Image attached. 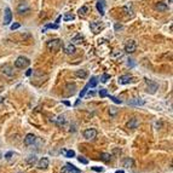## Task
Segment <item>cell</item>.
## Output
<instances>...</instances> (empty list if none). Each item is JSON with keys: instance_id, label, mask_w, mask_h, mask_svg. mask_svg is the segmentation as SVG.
Segmentation results:
<instances>
[{"instance_id": "5b68a950", "label": "cell", "mask_w": 173, "mask_h": 173, "mask_svg": "<svg viewBox=\"0 0 173 173\" xmlns=\"http://www.w3.org/2000/svg\"><path fill=\"white\" fill-rule=\"evenodd\" d=\"M97 134H98V132H97L96 128H87V130L84 131V137H85L87 140L94 139L97 137Z\"/></svg>"}, {"instance_id": "6da1fadb", "label": "cell", "mask_w": 173, "mask_h": 173, "mask_svg": "<svg viewBox=\"0 0 173 173\" xmlns=\"http://www.w3.org/2000/svg\"><path fill=\"white\" fill-rule=\"evenodd\" d=\"M46 47H47V51H50V52H57L62 47V40H60V39L50 40V41H47V44H46Z\"/></svg>"}, {"instance_id": "74e56055", "label": "cell", "mask_w": 173, "mask_h": 173, "mask_svg": "<svg viewBox=\"0 0 173 173\" xmlns=\"http://www.w3.org/2000/svg\"><path fill=\"white\" fill-rule=\"evenodd\" d=\"M12 155H13V153H12V151H9V153H7V154L5 155V157H6L7 160H10V159H11V156H12Z\"/></svg>"}, {"instance_id": "836d02e7", "label": "cell", "mask_w": 173, "mask_h": 173, "mask_svg": "<svg viewBox=\"0 0 173 173\" xmlns=\"http://www.w3.org/2000/svg\"><path fill=\"white\" fill-rule=\"evenodd\" d=\"M99 96L102 97V98H103V97H107V96H108V91L104 90V88H102V90L99 91Z\"/></svg>"}, {"instance_id": "9a60e30c", "label": "cell", "mask_w": 173, "mask_h": 173, "mask_svg": "<svg viewBox=\"0 0 173 173\" xmlns=\"http://www.w3.org/2000/svg\"><path fill=\"white\" fill-rule=\"evenodd\" d=\"M35 143V136L33 133H28L24 138V144L26 145H33Z\"/></svg>"}, {"instance_id": "277c9868", "label": "cell", "mask_w": 173, "mask_h": 173, "mask_svg": "<svg viewBox=\"0 0 173 173\" xmlns=\"http://www.w3.org/2000/svg\"><path fill=\"white\" fill-rule=\"evenodd\" d=\"M137 50V44L134 40H127L125 44V52L127 53H133Z\"/></svg>"}, {"instance_id": "44dd1931", "label": "cell", "mask_w": 173, "mask_h": 173, "mask_svg": "<svg viewBox=\"0 0 173 173\" xmlns=\"http://www.w3.org/2000/svg\"><path fill=\"white\" fill-rule=\"evenodd\" d=\"M75 91H76V85L75 84H68L67 85V92H68V94H74Z\"/></svg>"}, {"instance_id": "5bb4252c", "label": "cell", "mask_w": 173, "mask_h": 173, "mask_svg": "<svg viewBox=\"0 0 173 173\" xmlns=\"http://www.w3.org/2000/svg\"><path fill=\"white\" fill-rule=\"evenodd\" d=\"M28 11H29V6H28V4L27 3H21L20 5L17 6V12L20 15L26 13V12H28Z\"/></svg>"}, {"instance_id": "ab89813d", "label": "cell", "mask_w": 173, "mask_h": 173, "mask_svg": "<svg viewBox=\"0 0 173 173\" xmlns=\"http://www.w3.org/2000/svg\"><path fill=\"white\" fill-rule=\"evenodd\" d=\"M30 74H31V69H29V70L27 71V75H28V76H29V75H30Z\"/></svg>"}, {"instance_id": "1f68e13d", "label": "cell", "mask_w": 173, "mask_h": 173, "mask_svg": "<svg viewBox=\"0 0 173 173\" xmlns=\"http://www.w3.org/2000/svg\"><path fill=\"white\" fill-rule=\"evenodd\" d=\"M109 79H110V75H109V74H103L102 76H101V81L102 82H107Z\"/></svg>"}, {"instance_id": "e575fe53", "label": "cell", "mask_w": 173, "mask_h": 173, "mask_svg": "<svg viewBox=\"0 0 173 173\" xmlns=\"http://www.w3.org/2000/svg\"><path fill=\"white\" fill-rule=\"evenodd\" d=\"M64 121H65V119H64V116H60L58 117V120H57V125H63L64 124Z\"/></svg>"}, {"instance_id": "83f0119b", "label": "cell", "mask_w": 173, "mask_h": 173, "mask_svg": "<svg viewBox=\"0 0 173 173\" xmlns=\"http://www.w3.org/2000/svg\"><path fill=\"white\" fill-rule=\"evenodd\" d=\"M87 6H82V7H80V9H79V15H80V16H81V15H82V16H85V15L86 13H87Z\"/></svg>"}, {"instance_id": "4dcf8cb0", "label": "cell", "mask_w": 173, "mask_h": 173, "mask_svg": "<svg viewBox=\"0 0 173 173\" xmlns=\"http://www.w3.org/2000/svg\"><path fill=\"white\" fill-rule=\"evenodd\" d=\"M88 88H90V86H88V84H87V85H86L85 87H84V88H82V90H81V92H80V94H79V97H80V98H82V97L85 96V93H86V92H87V90H88Z\"/></svg>"}, {"instance_id": "7c38bea8", "label": "cell", "mask_w": 173, "mask_h": 173, "mask_svg": "<svg viewBox=\"0 0 173 173\" xmlns=\"http://www.w3.org/2000/svg\"><path fill=\"white\" fill-rule=\"evenodd\" d=\"M97 10H98V12H99L101 15H104L105 13V0H97Z\"/></svg>"}, {"instance_id": "7402d4cb", "label": "cell", "mask_w": 173, "mask_h": 173, "mask_svg": "<svg viewBox=\"0 0 173 173\" xmlns=\"http://www.w3.org/2000/svg\"><path fill=\"white\" fill-rule=\"evenodd\" d=\"M82 40H84V38L81 37V34H76L73 39H71V43L73 44H81Z\"/></svg>"}, {"instance_id": "f35d334b", "label": "cell", "mask_w": 173, "mask_h": 173, "mask_svg": "<svg viewBox=\"0 0 173 173\" xmlns=\"http://www.w3.org/2000/svg\"><path fill=\"white\" fill-rule=\"evenodd\" d=\"M92 170L96 172H103V167H92Z\"/></svg>"}, {"instance_id": "d6a6232c", "label": "cell", "mask_w": 173, "mask_h": 173, "mask_svg": "<svg viewBox=\"0 0 173 173\" xmlns=\"http://www.w3.org/2000/svg\"><path fill=\"white\" fill-rule=\"evenodd\" d=\"M47 28H53V29H57V28H58V24H47V26H46L45 28L43 29V31H45Z\"/></svg>"}, {"instance_id": "d6986e66", "label": "cell", "mask_w": 173, "mask_h": 173, "mask_svg": "<svg viewBox=\"0 0 173 173\" xmlns=\"http://www.w3.org/2000/svg\"><path fill=\"white\" fill-rule=\"evenodd\" d=\"M3 73L5 74V75H7V76H12V75H13V70H12V68L10 65H4Z\"/></svg>"}, {"instance_id": "60d3db41", "label": "cell", "mask_w": 173, "mask_h": 173, "mask_svg": "<svg viewBox=\"0 0 173 173\" xmlns=\"http://www.w3.org/2000/svg\"><path fill=\"white\" fill-rule=\"evenodd\" d=\"M115 173H124V171H120V170H119V171H116Z\"/></svg>"}, {"instance_id": "f1b7e54d", "label": "cell", "mask_w": 173, "mask_h": 173, "mask_svg": "<svg viewBox=\"0 0 173 173\" xmlns=\"http://www.w3.org/2000/svg\"><path fill=\"white\" fill-rule=\"evenodd\" d=\"M107 97H109V98H110V99L113 101L114 103H116V104H121V103H122L121 99H119V98H116V97H114V96H110V94H108Z\"/></svg>"}, {"instance_id": "ffe728a7", "label": "cell", "mask_w": 173, "mask_h": 173, "mask_svg": "<svg viewBox=\"0 0 173 173\" xmlns=\"http://www.w3.org/2000/svg\"><path fill=\"white\" fill-rule=\"evenodd\" d=\"M75 75H76L78 78H80V79H86L88 75L87 70H84V69H81V70H76L75 71Z\"/></svg>"}, {"instance_id": "4fadbf2b", "label": "cell", "mask_w": 173, "mask_h": 173, "mask_svg": "<svg viewBox=\"0 0 173 173\" xmlns=\"http://www.w3.org/2000/svg\"><path fill=\"white\" fill-rule=\"evenodd\" d=\"M76 52V47L74 44H68L67 46H64V53L65 54H74Z\"/></svg>"}, {"instance_id": "ac0fdd59", "label": "cell", "mask_w": 173, "mask_h": 173, "mask_svg": "<svg viewBox=\"0 0 173 173\" xmlns=\"http://www.w3.org/2000/svg\"><path fill=\"white\" fill-rule=\"evenodd\" d=\"M128 104L134 105V107H139V105H144L145 102H144V99H142V98H133L132 101L128 102Z\"/></svg>"}, {"instance_id": "e0dca14e", "label": "cell", "mask_w": 173, "mask_h": 173, "mask_svg": "<svg viewBox=\"0 0 173 173\" xmlns=\"http://www.w3.org/2000/svg\"><path fill=\"white\" fill-rule=\"evenodd\" d=\"M155 9L159 12H166L168 10V6L165 3H162V1H159V3L155 4Z\"/></svg>"}, {"instance_id": "8d00e7d4", "label": "cell", "mask_w": 173, "mask_h": 173, "mask_svg": "<svg viewBox=\"0 0 173 173\" xmlns=\"http://www.w3.org/2000/svg\"><path fill=\"white\" fill-rule=\"evenodd\" d=\"M20 28V23H13L11 26V30H16V29Z\"/></svg>"}, {"instance_id": "2e32d148", "label": "cell", "mask_w": 173, "mask_h": 173, "mask_svg": "<svg viewBox=\"0 0 173 173\" xmlns=\"http://www.w3.org/2000/svg\"><path fill=\"white\" fill-rule=\"evenodd\" d=\"M122 166L125 168H132L134 167V161L131 157H125L124 161H122Z\"/></svg>"}, {"instance_id": "484cf974", "label": "cell", "mask_w": 173, "mask_h": 173, "mask_svg": "<svg viewBox=\"0 0 173 173\" xmlns=\"http://www.w3.org/2000/svg\"><path fill=\"white\" fill-rule=\"evenodd\" d=\"M74 15H71V13H65L64 15V17H63V20L65 21V22H69V21H73L74 20Z\"/></svg>"}, {"instance_id": "4316f807", "label": "cell", "mask_w": 173, "mask_h": 173, "mask_svg": "<svg viewBox=\"0 0 173 173\" xmlns=\"http://www.w3.org/2000/svg\"><path fill=\"white\" fill-rule=\"evenodd\" d=\"M117 111L119 110H117L115 107H110V108H109V114H110V116H116Z\"/></svg>"}, {"instance_id": "7a4b0ae2", "label": "cell", "mask_w": 173, "mask_h": 173, "mask_svg": "<svg viewBox=\"0 0 173 173\" xmlns=\"http://www.w3.org/2000/svg\"><path fill=\"white\" fill-rule=\"evenodd\" d=\"M30 64V61L27 58V57H23V56H20L17 57V60L15 61V67L16 68H27L28 65Z\"/></svg>"}, {"instance_id": "3957f363", "label": "cell", "mask_w": 173, "mask_h": 173, "mask_svg": "<svg viewBox=\"0 0 173 173\" xmlns=\"http://www.w3.org/2000/svg\"><path fill=\"white\" fill-rule=\"evenodd\" d=\"M145 82H147V92L148 93L154 94L156 91H157L159 86H157V84H156L155 81H153V80H145Z\"/></svg>"}, {"instance_id": "9c48e42d", "label": "cell", "mask_w": 173, "mask_h": 173, "mask_svg": "<svg viewBox=\"0 0 173 173\" xmlns=\"http://www.w3.org/2000/svg\"><path fill=\"white\" fill-rule=\"evenodd\" d=\"M12 21V12L9 7H6L5 9V12H4V24H10Z\"/></svg>"}, {"instance_id": "ba28073f", "label": "cell", "mask_w": 173, "mask_h": 173, "mask_svg": "<svg viewBox=\"0 0 173 173\" xmlns=\"http://www.w3.org/2000/svg\"><path fill=\"white\" fill-rule=\"evenodd\" d=\"M50 161H48L47 157H41V159L38 161V168L39 170H47Z\"/></svg>"}, {"instance_id": "d4e9b609", "label": "cell", "mask_w": 173, "mask_h": 173, "mask_svg": "<svg viewBox=\"0 0 173 173\" xmlns=\"http://www.w3.org/2000/svg\"><path fill=\"white\" fill-rule=\"evenodd\" d=\"M27 162H28V165H34L35 162H37V156L35 155L29 156L28 159H27Z\"/></svg>"}, {"instance_id": "30bf717a", "label": "cell", "mask_w": 173, "mask_h": 173, "mask_svg": "<svg viewBox=\"0 0 173 173\" xmlns=\"http://www.w3.org/2000/svg\"><path fill=\"white\" fill-rule=\"evenodd\" d=\"M117 81H119L120 85H127V84H130V82L132 81V76L128 75V74H126V75H121Z\"/></svg>"}, {"instance_id": "8fae6325", "label": "cell", "mask_w": 173, "mask_h": 173, "mask_svg": "<svg viewBox=\"0 0 173 173\" xmlns=\"http://www.w3.org/2000/svg\"><path fill=\"white\" fill-rule=\"evenodd\" d=\"M138 126H139V120L137 117H132L127 122V128H130V130H136Z\"/></svg>"}, {"instance_id": "52a82bcc", "label": "cell", "mask_w": 173, "mask_h": 173, "mask_svg": "<svg viewBox=\"0 0 173 173\" xmlns=\"http://www.w3.org/2000/svg\"><path fill=\"white\" fill-rule=\"evenodd\" d=\"M90 28H91V30L93 31L94 34H98L101 30H102L103 28H104V26H103L102 22H98V21H94V22L91 23V26H90Z\"/></svg>"}, {"instance_id": "d590c367", "label": "cell", "mask_w": 173, "mask_h": 173, "mask_svg": "<svg viewBox=\"0 0 173 173\" xmlns=\"http://www.w3.org/2000/svg\"><path fill=\"white\" fill-rule=\"evenodd\" d=\"M78 160H79V162H81V163H84V165H87L88 163V161L86 159H84L82 156H80V157H78Z\"/></svg>"}, {"instance_id": "8992f818", "label": "cell", "mask_w": 173, "mask_h": 173, "mask_svg": "<svg viewBox=\"0 0 173 173\" xmlns=\"http://www.w3.org/2000/svg\"><path fill=\"white\" fill-rule=\"evenodd\" d=\"M61 173H81V171H79L75 166H73L71 163H67L64 167L62 168Z\"/></svg>"}, {"instance_id": "603a6c76", "label": "cell", "mask_w": 173, "mask_h": 173, "mask_svg": "<svg viewBox=\"0 0 173 173\" xmlns=\"http://www.w3.org/2000/svg\"><path fill=\"white\" fill-rule=\"evenodd\" d=\"M110 159H111V155L109 153H102L101 154V160H102V161L108 162V161H110Z\"/></svg>"}, {"instance_id": "cb8c5ba5", "label": "cell", "mask_w": 173, "mask_h": 173, "mask_svg": "<svg viewBox=\"0 0 173 173\" xmlns=\"http://www.w3.org/2000/svg\"><path fill=\"white\" fill-rule=\"evenodd\" d=\"M97 84H98V80H97V78H92V79L90 80V82H88V86H90V87H96Z\"/></svg>"}, {"instance_id": "f546056e", "label": "cell", "mask_w": 173, "mask_h": 173, "mask_svg": "<svg viewBox=\"0 0 173 173\" xmlns=\"http://www.w3.org/2000/svg\"><path fill=\"white\" fill-rule=\"evenodd\" d=\"M64 154H65V157H74L75 156V151L74 150H65Z\"/></svg>"}]
</instances>
